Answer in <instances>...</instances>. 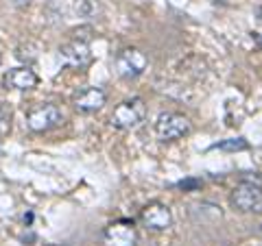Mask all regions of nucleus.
Segmentation results:
<instances>
[{
  "mask_svg": "<svg viewBox=\"0 0 262 246\" xmlns=\"http://www.w3.org/2000/svg\"><path fill=\"white\" fill-rule=\"evenodd\" d=\"M192 131V125L184 113L177 111H162L158 120H155V135H158L162 142H175V139H182Z\"/></svg>",
  "mask_w": 262,
  "mask_h": 246,
  "instance_id": "f257e3e1",
  "label": "nucleus"
},
{
  "mask_svg": "<svg viewBox=\"0 0 262 246\" xmlns=\"http://www.w3.org/2000/svg\"><path fill=\"white\" fill-rule=\"evenodd\" d=\"M37 51H39V46H35V44H22V46H18V51H15V57L31 63L37 59Z\"/></svg>",
  "mask_w": 262,
  "mask_h": 246,
  "instance_id": "4468645a",
  "label": "nucleus"
},
{
  "mask_svg": "<svg viewBox=\"0 0 262 246\" xmlns=\"http://www.w3.org/2000/svg\"><path fill=\"white\" fill-rule=\"evenodd\" d=\"M37 83H39V79H37L35 72L29 68V65L9 70L5 75V79H3V85L7 89H18V92H29V89L37 87Z\"/></svg>",
  "mask_w": 262,
  "mask_h": 246,
  "instance_id": "1a4fd4ad",
  "label": "nucleus"
},
{
  "mask_svg": "<svg viewBox=\"0 0 262 246\" xmlns=\"http://www.w3.org/2000/svg\"><path fill=\"white\" fill-rule=\"evenodd\" d=\"M114 65H116L118 77L131 81V79L142 77L146 72V68H149V57H146L140 48H122L116 55V59H114Z\"/></svg>",
  "mask_w": 262,
  "mask_h": 246,
  "instance_id": "7ed1b4c3",
  "label": "nucleus"
},
{
  "mask_svg": "<svg viewBox=\"0 0 262 246\" xmlns=\"http://www.w3.org/2000/svg\"><path fill=\"white\" fill-rule=\"evenodd\" d=\"M11 120H13V113L9 109V105L0 103V137L9 135L11 131Z\"/></svg>",
  "mask_w": 262,
  "mask_h": 246,
  "instance_id": "ddd939ff",
  "label": "nucleus"
},
{
  "mask_svg": "<svg viewBox=\"0 0 262 246\" xmlns=\"http://www.w3.org/2000/svg\"><path fill=\"white\" fill-rule=\"evenodd\" d=\"M63 122V113L57 105L44 103L37 105L27 113V127L33 131V133H46V131L57 129Z\"/></svg>",
  "mask_w": 262,
  "mask_h": 246,
  "instance_id": "20e7f679",
  "label": "nucleus"
},
{
  "mask_svg": "<svg viewBox=\"0 0 262 246\" xmlns=\"http://www.w3.org/2000/svg\"><path fill=\"white\" fill-rule=\"evenodd\" d=\"M251 37H253V42H256V46L262 48V33H251Z\"/></svg>",
  "mask_w": 262,
  "mask_h": 246,
  "instance_id": "a211bd4d",
  "label": "nucleus"
},
{
  "mask_svg": "<svg viewBox=\"0 0 262 246\" xmlns=\"http://www.w3.org/2000/svg\"><path fill=\"white\" fill-rule=\"evenodd\" d=\"M72 35H75V39H79V42H90L92 39V35H94V31H92V27H81V29H75L72 31Z\"/></svg>",
  "mask_w": 262,
  "mask_h": 246,
  "instance_id": "dca6fc26",
  "label": "nucleus"
},
{
  "mask_svg": "<svg viewBox=\"0 0 262 246\" xmlns=\"http://www.w3.org/2000/svg\"><path fill=\"white\" fill-rule=\"evenodd\" d=\"M72 7H75V11L81 18H92V15L98 13L96 0H72Z\"/></svg>",
  "mask_w": 262,
  "mask_h": 246,
  "instance_id": "f8f14e48",
  "label": "nucleus"
},
{
  "mask_svg": "<svg viewBox=\"0 0 262 246\" xmlns=\"http://www.w3.org/2000/svg\"><path fill=\"white\" fill-rule=\"evenodd\" d=\"M13 3L18 5V7H29V5L33 3V0H13Z\"/></svg>",
  "mask_w": 262,
  "mask_h": 246,
  "instance_id": "6ab92c4d",
  "label": "nucleus"
},
{
  "mask_svg": "<svg viewBox=\"0 0 262 246\" xmlns=\"http://www.w3.org/2000/svg\"><path fill=\"white\" fill-rule=\"evenodd\" d=\"M241 183L262 187V172H241Z\"/></svg>",
  "mask_w": 262,
  "mask_h": 246,
  "instance_id": "2eb2a0df",
  "label": "nucleus"
},
{
  "mask_svg": "<svg viewBox=\"0 0 262 246\" xmlns=\"http://www.w3.org/2000/svg\"><path fill=\"white\" fill-rule=\"evenodd\" d=\"M0 61H3V53H0Z\"/></svg>",
  "mask_w": 262,
  "mask_h": 246,
  "instance_id": "412c9836",
  "label": "nucleus"
},
{
  "mask_svg": "<svg viewBox=\"0 0 262 246\" xmlns=\"http://www.w3.org/2000/svg\"><path fill=\"white\" fill-rule=\"evenodd\" d=\"M256 13H258V18H260V22H262V7H258V11H256Z\"/></svg>",
  "mask_w": 262,
  "mask_h": 246,
  "instance_id": "aec40b11",
  "label": "nucleus"
},
{
  "mask_svg": "<svg viewBox=\"0 0 262 246\" xmlns=\"http://www.w3.org/2000/svg\"><path fill=\"white\" fill-rule=\"evenodd\" d=\"M212 149L236 153V151H247L249 144H247V139L245 137H234V139H223V142H219V144H212Z\"/></svg>",
  "mask_w": 262,
  "mask_h": 246,
  "instance_id": "9b49d317",
  "label": "nucleus"
},
{
  "mask_svg": "<svg viewBox=\"0 0 262 246\" xmlns=\"http://www.w3.org/2000/svg\"><path fill=\"white\" fill-rule=\"evenodd\" d=\"M59 57L66 65H70L75 70H83L94 61V55L90 51V46L85 42H79V39H72V42L63 44L59 48Z\"/></svg>",
  "mask_w": 262,
  "mask_h": 246,
  "instance_id": "0eeeda50",
  "label": "nucleus"
},
{
  "mask_svg": "<svg viewBox=\"0 0 262 246\" xmlns=\"http://www.w3.org/2000/svg\"><path fill=\"white\" fill-rule=\"evenodd\" d=\"M229 203L243 214H262V187L241 183L229 194Z\"/></svg>",
  "mask_w": 262,
  "mask_h": 246,
  "instance_id": "39448f33",
  "label": "nucleus"
},
{
  "mask_svg": "<svg viewBox=\"0 0 262 246\" xmlns=\"http://www.w3.org/2000/svg\"><path fill=\"white\" fill-rule=\"evenodd\" d=\"M146 118V105L142 98H131V101H122L112 113V127L120 131L138 129Z\"/></svg>",
  "mask_w": 262,
  "mask_h": 246,
  "instance_id": "f03ea898",
  "label": "nucleus"
},
{
  "mask_svg": "<svg viewBox=\"0 0 262 246\" xmlns=\"http://www.w3.org/2000/svg\"><path fill=\"white\" fill-rule=\"evenodd\" d=\"M105 101H107V94L101 87H85L75 94L72 103H75V109L81 113H94L98 109H103Z\"/></svg>",
  "mask_w": 262,
  "mask_h": 246,
  "instance_id": "9d476101",
  "label": "nucleus"
},
{
  "mask_svg": "<svg viewBox=\"0 0 262 246\" xmlns=\"http://www.w3.org/2000/svg\"><path fill=\"white\" fill-rule=\"evenodd\" d=\"M140 220L144 227L153 229V231H166L173 225V214L164 203H149L140 211Z\"/></svg>",
  "mask_w": 262,
  "mask_h": 246,
  "instance_id": "6e6552de",
  "label": "nucleus"
},
{
  "mask_svg": "<svg viewBox=\"0 0 262 246\" xmlns=\"http://www.w3.org/2000/svg\"><path fill=\"white\" fill-rule=\"evenodd\" d=\"M103 242L105 246H136L138 242V231L136 225L129 220H116L105 227L103 231Z\"/></svg>",
  "mask_w": 262,
  "mask_h": 246,
  "instance_id": "423d86ee",
  "label": "nucleus"
},
{
  "mask_svg": "<svg viewBox=\"0 0 262 246\" xmlns=\"http://www.w3.org/2000/svg\"><path fill=\"white\" fill-rule=\"evenodd\" d=\"M179 190H184V192H194V190H199L201 187V179H184V181H179L177 183Z\"/></svg>",
  "mask_w": 262,
  "mask_h": 246,
  "instance_id": "f3484780",
  "label": "nucleus"
}]
</instances>
